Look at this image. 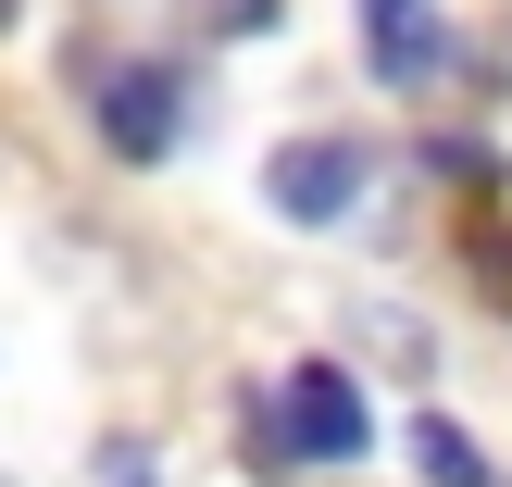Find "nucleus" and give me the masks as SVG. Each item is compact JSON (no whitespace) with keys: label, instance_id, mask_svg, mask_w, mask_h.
<instances>
[{"label":"nucleus","instance_id":"nucleus-1","mask_svg":"<svg viewBox=\"0 0 512 487\" xmlns=\"http://www.w3.org/2000/svg\"><path fill=\"white\" fill-rule=\"evenodd\" d=\"M275 450H300V463H363L375 450V400L350 388L338 363H300L288 400H275Z\"/></svg>","mask_w":512,"mask_h":487},{"label":"nucleus","instance_id":"nucleus-2","mask_svg":"<svg viewBox=\"0 0 512 487\" xmlns=\"http://www.w3.org/2000/svg\"><path fill=\"white\" fill-rule=\"evenodd\" d=\"M375 188V150L363 138H300V150H275L263 163V200H275V225H350V200Z\"/></svg>","mask_w":512,"mask_h":487},{"label":"nucleus","instance_id":"nucleus-3","mask_svg":"<svg viewBox=\"0 0 512 487\" xmlns=\"http://www.w3.org/2000/svg\"><path fill=\"white\" fill-rule=\"evenodd\" d=\"M175 125H188L175 63H113V75H100V138H113V163H163Z\"/></svg>","mask_w":512,"mask_h":487},{"label":"nucleus","instance_id":"nucleus-4","mask_svg":"<svg viewBox=\"0 0 512 487\" xmlns=\"http://www.w3.org/2000/svg\"><path fill=\"white\" fill-rule=\"evenodd\" d=\"M363 63H375V88H425L450 63V13L438 0H363Z\"/></svg>","mask_w":512,"mask_h":487},{"label":"nucleus","instance_id":"nucleus-5","mask_svg":"<svg viewBox=\"0 0 512 487\" xmlns=\"http://www.w3.org/2000/svg\"><path fill=\"white\" fill-rule=\"evenodd\" d=\"M413 463H425V487H488V450H475L450 413H413Z\"/></svg>","mask_w":512,"mask_h":487},{"label":"nucleus","instance_id":"nucleus-6","mask_svg":"<svg viewBox=\"0 0 512 487\" xmlns=\"http://www.w3.org/2000/svg\"><path fill=\"white\" fill-rule=\"evenodd\" d=\"M463 275H475V288H488L500 313H512V225H463Z\"/></svg>","mask_w":512,"mask_h":487},{"label":"nucleus","instance_id":"nucleus-7","mask_svg":"<svg viewBox=\"0 0 512 487\" xmlns=\"http://www.w3.org/2000/svg\"><path fill=\"white\" fill-rule=\"evenodd\" d=\"M100 487H163V475H150V450H100Z\"/></svg>","mask_w":512,"mask_h":487}]
</instances>
